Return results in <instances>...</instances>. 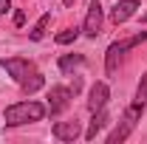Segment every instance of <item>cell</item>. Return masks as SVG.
<instances>
[{"mask_svg":"<svg viewBox=\"0 0 147 144\" xmlns=\"http://www.w3.org/2000/svg\"><path fill=\"white\" fill-rule=\"evenodd\" d=\"M45 105L40 102H17V105H9L6 108V124L9 127H17V124H28V122H40L45 116Z\"/></svg>","mask_w":147,"mask_h":144,"instance_id":"1","label":"cell"},{"mask_svg":"<svg viewBox=\"0 0 147 144\" xmlns=\"http://www.w3.org/2000/svg\"><path fill=\"white\" fill-rule=\"evenodd\" d=\"M142 110H144V105L133 102V105L127 108V113H125V119H122V124H119V127H116V130H113V133L108 136V144H122V141H125L130 133H133L136 122L142 119Z\"/></svg>","mask_w":147,"mask_h":144,"instance_id":"2","label":"cell"},{"mask_svg":"<svg viewBox=\"0 0 147 144\" xmlns=\"http://www.w3.org/2000/svg\"><path fill=\"white\" fill-rule=\"evenodd\" d=\"M71 96H74V90L71 88H65V85H54V88L48 90V113H62V110L71 105Z\"/></svg>","mask_w":147,"mask_h":144,"instance_id":"3","label":"cell"},{"mask_svg":"<svg viewBox=\"0 0 147 144\" xmlns=\"http://www.w3.org/2000/svg\"><path fill=\"white\" fill-rule=\"evenodd\" d=\"M0 65L9 71V76H11L14 82H23L28 73L34 71V65H31L28 59H20V57H11V59H0Z\"/></svg>","mask_w":147,"mask_h":144,"instance_id":"4","label":"cell"},{"mask_svg":"<svg viewBox=\"0 0 147 144\" xmlns=\"http://www.w3.org/2000/svg\"><path fill=\"white\" fill-rule=\"evenodd\" d=\"M82 31H85L88 37H96L99 31H102V3H99V0H91V6H88V17H85Z\"/></svg>","mask_w":147,"mask_h":144,"instance_id":"5","label":"cell"},{"mask_svg":"<svg viewBox=\"0 0 147 144\" xmlns=\"http://www.w3.org/2000/svg\"><path fill=\"white\" fill-rule=\"evenodd\" d=\"M51 133H54V139H59V141H76L82 136V124L79 122H57L51 127Z\"/></svg>","mask_w":147,"mask_h":144,"instance_id":"6","label":"cell"},{"mask_svg":"<svg viewBox=\"0 0 147 144\" xmlns=\"http://www.w3.org/2000/svg\"><path fill=\"white\" fill-rule=\"evenodd\" d=\"M136 9H139V0H119V3L110 9V20H113L116 26H122L125 20H130L136 14Z\"/></svg>","mask_w":147,"mask_h":144,"instance_id":"7","label":"cell"},{"mask_svg":"<svg viewBox=\"0 0 147 144\" xmlns=\"http://www.w3.org/2000/svg\"><path fill=\"white\" fill-rule=\"evenodd\" d=\"M108 96H110V90L105 82H96L91 88V96H88V110L91 113H96V110H102L105 105H108Z\"/></svg>","mask_w":147,"mask_h":144,"instance_id":"8","label":"cell"},{"mask_svg":"<svg viewBox=\"0 0 147 144\" xmlns=\"http://www.w3.org/2000/svg\"><path fill=\"white\" fill-rule=\"evenodd\" d=\"M122 54H125V45L122 42H113L108 48V54H105V71L108 73H116L119 62H122Z\"/></svg>","mask_w":147,"mask_h":144,"instance_id":"9","label":"cell"},{"mask_svg":"<svg viewBox=\"0 0 147 144\" xmlns=\"http://www.w3.org/2000/svg\"><path fill=\"white\" fill-rule=\"evenodd\" d=\"M105 124H108V113H105V108H102V110H96V113H93L91 124H88V130H85V139L93 141V139L102 133V127H105Z\"/></svg>","mask_w":147,"mask_h":144,"instance_id":"10","label":"cell"},{"mask_svg":"<svg viewBox=\"0 0 147 144\" xmlns=\"http://www.w3.org/2000/svg\"><path fill=\"white\" fill-rule=\"evenodd\" d=\"M42 85H45L42 73H34V71H31L28 76H26V79H23V82H20V88H23V93H34V90H40Z\"/></svg>","mask_w":147,"mask_h":144,"instance_id":"11","label":"cell"},{"mask_svg":"<svg viewBox=\"0 0 147 144\" xmlns=\"http://www.w3.org/2000/svg\"><path fill=\"white\" fill-rule=\"evenodd\" d=\"M82 62H85L82 54H65V57H59V71L68 73V71H74L76 65H82Z\"/></svg>","mask_w":147,"mask_h":144,"instance_id":"12","label":"cell"},{"mask_svg":"<svg viewBox=\"0 0 147 144\" xmlns=\"http://www.w3.org/2000/svg\"><path fill=\"white\" fill-rule=\"evenodd\" d=\"M48 23H51V14H42V17L37 20L34 31H31V40H42V37H45V28H48Z\"/></svg>","mask_w":147,"mask_h":144,"instance_id":"13","label":"cell"},{"mask_svg":"<svg viewBox=\"0 0 147 144\" xmlns=\"http://www.w3.org/2000/svg\"><path fill=\"white\" fill-rule=\"evenodd\" d=\"M76 37H79V28H65V31L57 34V42H59V45H68V42H74Z\"/></svg>","mask_w":147,"mask_h":144,"instance_id":"14","label":"cell"},{"mask_svg":"<svg viewBox=\"0 0 147 144\" xmlns=\"http://www.w3.org/2000/svg\"><path fill=\"white\" fill-rule=\"evenodd\" d=\"M136 102H139V105H147V73L142 76V82H139V88H136Z\"/></svg>","mask_w":147,"mask_h":144,"instance_id":"15","label":"cell"},{"mask_svg":"<svg viewBox=\"0 0 147 144\" xmlns=\"http://www.w3.org/2000/svg\"><path fill=\"white\" fill-rule=\"evenodd\" d=\"M26 23V14L23 11H14V26H23Z\"/></svg>","mask_w":147,"mask_h":144,"instance_id":"16","label":"cell"},{"mask_svg":"<svg viewBox=\"0 0 147 144\" xmlns=\"http://www.w3.org/2000/svg\"><path fill=\"white\" fill-rule=\"evenodd\" d=\"M9 9H11V0H0V14H6Z\"/></svg>","mask_w":147,"mask_h":144,"instance_id":"17","label":"cell"},{"mask_svg":"<svg viewBox=\"0 0 147 144\" xmlns=\"http://www.w3.org/2000/svg\"><path fill=\"white\" fill-rule=\"evenodd\" d=\"M62 3H65V6H71V3H74V0H62Z\"/></svg>","mask_w":147,"mask_h":144,"instance_id":"18","label":"cell"},{"mask_svg":"<svg viewBox=\"0 0 147 144\" xmlns=\"http://www.w3.org/2000/svg\"><path fill=\"white\" fill-rule=\"evenodd\" d=\"M142 23H147V14H144V17H142Z\"/></svg>","mask_w":147,"mask_h":144,"instance_id":"19","label":"cell"}]
</instances>
